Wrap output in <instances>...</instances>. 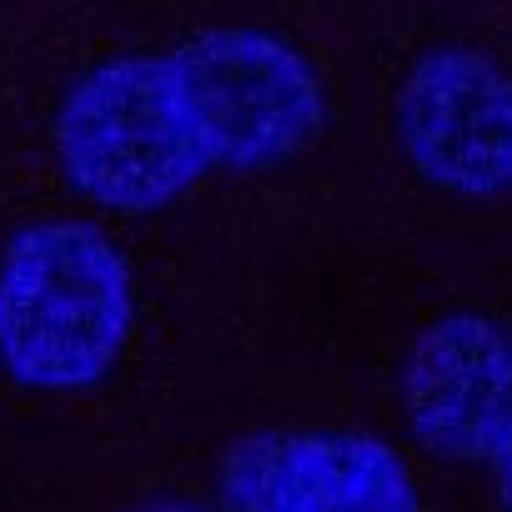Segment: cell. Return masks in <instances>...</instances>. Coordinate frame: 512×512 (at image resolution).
Segmentation results:
<instances>
[{
  "mask_svg": "<svg viewBox=\"0 0 512 512\" xmlns=\"http://www.w3.org/2000/svg\"><path fill=\"white\" fill-rule=\"evenodd\" d=\"M126 251L81 216H46L0 246V367L31 392H91L126 352Z\"/></svg>",
  "mask_w": 512,
  "mask_h": 512,
  "instance_id": "cell-1",
  "label": "cell"
},
{
  "mask_svg": "<svg viewBox=\"0 0 512 512\" xmlns=\"http://www.w3.org/2000/svg\"><path fill=\"white\" fill-rule=\"evenodd\" d=\"M66 181L111 211L171 206L211 166L176 56H116L86 71L56 111Z\"/></svg>",
  "mask_w": 512,
  "mask_h": 512,
  "instance_id": "cell-2",
  "label": "cell"
},
{
  "mask_svg": "<svg viewBox=\"0 0 512 512\" xmlns=\"http://www.w3.org/2000/svg\"><path fill=\"white\" fill-rule=\"evenodd\" d=\"M171 56L191 91L211 166L267 171L292 161L322 131V76L292 41L272 31H206Z\"/></svg>",
  "mask_w": 512,
  "mask_h": 512,
  "instance_id": "cell-3",
  "label": "cell"
},
{
  "mask_svg": "<svg viewBox=\"0 0 512 512\" xmlns=\"http://www.w3.org/2000/svg\"><path fill=\"white\" fill-rule=\"evenodd\" d=\"M397 136L417 176L462 201L512 191V76L467 46L422 56L397 91Z\"/></svg>",
  "mask_w": 512,
  "mask_h": 512,
  "instance_id": "cell-4",
  "label": "cell"
},
{
  "mask_svg": "<svg viewBox=\"0 0 512 512\" xmlns=\"http://www.w3.org/2000/svg\"><path fill=\"white\" fill-rule=\"evenodd\" d=\"M226 512H417L397 447L352 427H267L221 462Z\"/></svg>",
  "mask_w": 512,
  "mask_h": 512,
  "instance_id": "cell-5",
  "label": "cell"
},
{
  "mask_svg": "<svg viewBox=\"0 0 512 512\" xmlns=\"http://www.w3.org/2000/svg\"><path fill=\"white\" fill-rule=\"evenodd\" d=\"M402 407L422 447L497 462L512 447V332L477 312L432 322L402 367Z\"/></svg>",
  "mask_w": 512,
  "mask_h": 512,
  "instance_id": "cell-6",
  "label": "cell"
},
{
  "mask_svg": "<svg viewBox=\"0 0 512 512\" xmlns=\"http://www.w3.org/2000/svg\"><path fill=\"white\" fill-rule=\"evenodd\" d=\"M492 467H497V482H502V497L512 502V447H507V452H502V457H497Z\"/></svg>",
  "mask_w": 512,
  "mask_h": 512,
  "instance_id": "cell-7",
  "label": "cell"
}]
</instances>
